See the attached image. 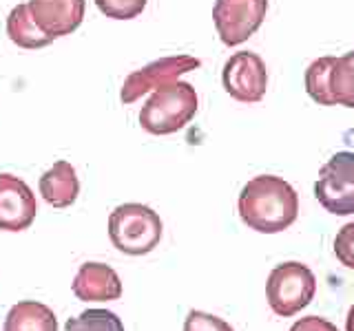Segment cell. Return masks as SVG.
Listing matches in <instances>:
<instances>
[{"instance_id":"6da1fadb","label":"cell","mask_w":354,"mask_h":331,"mask_svg":"<svg viewBox=\"0 0 354 331\" xmlns=\"http://www.w3.org/2000/svg\"><path fill=\"white\" fill-rule=\"evenodd\" d=\"M239 217L250 230L277 234L290 228L299 214L297 190L281 177L259 174L250 179L239 194Z\"/></svg>"},{"instance_id":"7a4b0ae2","label":"cell","mask_w":354,"mask_h":331,"mask_svg":"<svg viewBox=\"0 0 354 331\" xmlns=\"http://www.w3.org/2000/svg\"><path fill=\"white\" fill-rule=\"evenodd\" d=\"M197 91L186 82H173L153 91L140 110V126L151 135H171L182 130L197 113Z\"/></svg>"},{"instance_id":"3957f363","label":"cell","mask_w":354,"mask_h":331,"mask_svg":"<svg viewBox=\"0 0 354 331\" xmlns=\"http://www.w3.org/2000/svg\"><path fill=\"white\" fill-rule=\"evenodd\" d=\"M109 237L120 252L129 257H144L158 248L162 219L144 203H122L109 217Z\"/></svg>"},{"instance_id":"277c9868","label":"cell","mask_w":354,"mask_h":331,"mask_svg":"<svg viewBox=\"0 0 354 331\" xmlns=\"http://www.w3.org/2000/svg\"><path fill=\"white\" fill-rule=\"evenodd\" d=\"M317 294V279L304 263L288 261L277 265L266 283V298L270 309L281 318L295 316L306 309Z\"/></svg>"},{"instance_id":"5b68a950","label":"cell","mask_w":354,"mask_h":331,"mask_svg":"<svg viewBox=\"0 0 354 331\" xmlns=\"http://www.w3.org/2000/svg\"><path fill=\"white\" fill-rule=\"evenodd\" d=\"M315 197L330 214H354V152L343 150L332 154L319 172Z\"/></svg>"},{"instance_id":"8992f818","label":"cell","mask_w":354,"mask_h":331,"mask_svg":"<svg viewBox=\"0 0 354 331\" xmlns=\"http://www.w3.org/2000/svg\"><path fill=\"white\" fill-rule=\"evenodd\" d=\"M268 11V0H215L213 22L221 42L226 47H237L246 42Z\"/></svg>"},{"instance_id":"52a82bcc","label":"cell","mask_w":354,"mask_h":331,"mask_svg":"<svg viewBox=\"0 0 354 331\" xmlns=\"http://www.w3.org/2000/svg\"><path fill=\"white\" fill-rule=\"evenodd\" d=\"M199 64L202 62L193 55H171V58H160L142 66L140 71H133L122 84V104H133L147 93L158 91L160 86L177 82L184 73L199 69Z\"/></svg>"},{"instance_id":"ba28073f","label":"cell","mask_w":354,"mask_h":331,"mask_svg":"<svg viewBox=\"0 0 354 331\" xmlns=\"http://www.w3.org/2000/svg\"><path fill=\"white\" fill-rule=\"evenodd\" d=\"M221 84L226 93L235 97L237 102L254 104L266 95L268 88V71L257 53L252 51H237L230 55L224 73H221Z\"/></svg>"},{"instance_id":"9c48e42d","label":"cell","mask_w":354,"mask_h":331,"mask_svg":"<svg viewBox=\"0 0 354 331\" xmlns=\"http://www.w3.org/2000/svg\"><path fill=\"white\" fill-rule=\"evenodd\" d=\"M36 197L31 188L11 172H0V230L22 232L36 219Z\"/></svg>"},{"instance_id":"30bf717a","label":"cell","mask_w":354,"mask_h":331,"mask_svg":"<svg viewBox=\"0 0 354 331\" xmlns=\"http://www.w3.org/2000/svg\"><path fill=\"white\" fill-rule=\"evenodd\" d=\"M31 16L36 25L51 36H69L84 20V0H29Z\"/></svg>"},{"instance_id":"8fae6325","label":"cell","mask_w":354,"mask_h":331,"mask_svg":"<svg viewBox=\"0 0 354 331\" xmlns=\"http://www.w3.org/2000/svg\"><path fill=\"white\" fill-rule=\"evenodd\" d=\"M71 290L80 301L86 303L118 301L122 296V281L111 265L88 261L82 263V268L77 270Z\"/></svg>"},{"instance_id":"7c38bea8","label":"cell","mask_w":354,"mask_h":331,"mask_svg":"<svg viewBox=\"0 0 354 331\" xmlns=\"http://www.w3.org/2000/svg\"><path fill=\"white\" fill-rule=\"evenodd\" d=\"M38 190L51 208H69L80 194V179L69 161H55L51 168L40 177Z\"/></svg>"},{"instance_id":"4fadbf2b","label":"cell","mask_w":354,"mask_h":331,"mask_svg":"<svg viewBox=\"0 0 354 331\" xmlns=\"http://www.w3.org/2000/svg\"><path fill=\"white\" fill-rule=\"evenodd\" d=\"M3 331H58V318L38 301H20L9 309Z\"/></svg>"},{"instance_id":"5bb4252c","label":"cell","mask_w":354,"mask_h":331,"mask_svg":"<svg viewBox=\"0 0 354 331\" xmlns=\"http://www.w3.org/2000/svg\"><path fill=\"white\" fill-rule=\"evenodd\" d=\"M7 36L9 40L18 44L20 49H42L53 42L51 36H47L31 16V9L27 3L16 5L11 9L7 18Z\"/></svg>"},{"instance_id":"9a60e30c","label":"cell","mask_w":354,"mask_h":331,"mask_svg":"<svg viewBox=\"0 0 354 331\" xmlns=\"http://www.w3.org/2000/svg\"><path fill=\"white\" fill-rule=\"evenodd\" d=\"M354 108V49L332 60L328 73V106Z\"/></svg>"},{"instance_id":"2e32d148","label":"cell","mask_w":354,"mask_h":331,"mask_svg":"<svg viewBox=\"0 0 354 331\" xmlns=\"http://www.w3.org/2000/svg\"><path fill=\"white\" fill-rule=\"evenodd\" d=\"M66 331H124L118 314L109 309H84L80 316L66 320Z\"/></svg>"},{"instance_id":"e0dca14e","label":"cell","mask_w":354,"mask_h":331,"mask_svg":"<svg viewBox=\"0 0 354 331\" xmlns=\"http://www.w3.org/2000/svg\"><path fill=\"white\" fill-rule=\"evenodd\" d=\"M332 55H326V58H319L313 64L308 66L306 71V91L308 95L315 99L317 104L328 106V73L332 66Z\"/></svg>"},{"instance_id":"ac0fdd59","label":"cell","mask_w":354,"mask_h":331,"mask_svg":"<svg viewBox=\"0 0 354 331\" xmlns=\"http://www.w3.org/2000/svg\"><path fill=\"white\" fill-rule=\"evenodd\" d=\"M95 5L106 18L131 20L142 14L144 7H147V0H95Z\"/></svg>"},{"instance_id":"d6986e66","label":"cell","mask_w":354,"mask_h":331,"mask_svg":"<svg viewBox=\"0 0 354 331\" xmlns=\"http://www.w3.org/2000/svg\"><path fill=\"white\" fill-rule=\"evenodd\" d=\"M184 331H235V329H232L226 320H221L213 314L199 312V309H193V312L186 316Z\"/></svg>"},{"instance_id":"ffe728a7","label":"cell","mask_w":354,"mask_h":331,"mask_svg":"<svg viewBox=\"0 0 354 331\" xmlns=\"http://www.w3.org/2000/svg\"><path fill=\"white\" fill-rule=\"evenodd\" d=\"M335 254L341 265L354 270V223H346L335 237Z\"/></svg>"},{"instance_id":"44dd1931","label":"cell","mask_w":354,"mask_h":331,"mask_svg":"<svg viewBox=\"0 0 354 331\" xmlns=\"http://www.w3.org/2000/svg\"><path fill=\"white\" fill-rule=\"evenodd\" d=\"M290 331H339V329H337V325H332L319 316H306L301 320H297V323L290 327Z\"/></svg>"},{"instance_id":"7402d4cb","label":"cell","mask_w":354,"mask_h":331,"mask_svg":"<svg viewBox=\"0 0 354 331\" xmlns=\"http://www.w3.org/2000/svg\"><path fill=\"white\" fill-rule=\"evenodd\" d=\"M346 331H354V305L350 307V314H348V320H346Z\"/></svg>"}]
</instances>
